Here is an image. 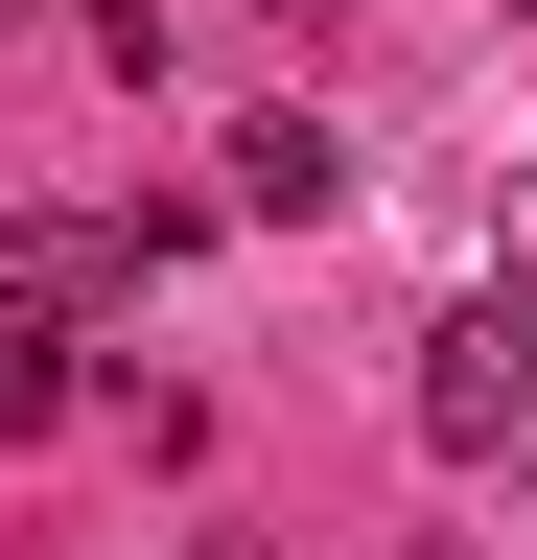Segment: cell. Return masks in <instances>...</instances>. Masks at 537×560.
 <instances>
[{"instance_id": "1", "label": "cell", "mask_w": 537, "mask_h": 560, "mask_svg": "<svg viewBox=\"0 0 537 560\" xmlns=\"http://www.w3.org/2000/svg\"><path fill=\"white\" fill-rule=\"evenodd\" d=\"M187 210H141V234H94V210H0V327H94L117 280H164Z\"/></svg>"}, {"instance_id": "2", "label": "cell", "mask_w": 537, "mask_h": 560, "mask_svg": "<svg viewBox=\"0 0 537 560\" xmlns=\"http://www.w3.org/2000/svg\"><path fill=\"white\" fill-rule=\"evenodd\" d=\"M514 420H537V327L514 304H444L421 327V444L444 467H514Z\"/></svg>"}, {"instance_id": "3", "label": "cell", "mask_w": 537, "mask_h": 560, "mask_svg": "<svg viewBox=\"0 0 537 560\" xmlns=\"http://www.w3.org/2000/svg\"><path fill=\"white\" fill-rule=\"evenodd\" d=\"M234 210H257V234L351 210V140H327V117H234Z\"/></svg>"}, {"instance_id": "4", "label": "cell", "mask_w": 537, "mask_h": 560, "mask_svg": "<svg viewBox=\"0 0 537 560\" xmlns=\"http://www.w3.org/2000/svg\"><path fill=\"white\" fill-rule=\"evenodd\" d=\"M71 397H94V350H71V327H0V420H24V444H47Z\"/></svg>"}, {"instance_id": "5", "label": "cell", "mask_w": 537, "mask_h": 560, "mask_svg": "<svg viewBox=\"0 0 537 560\" xmlns=\"http://www.w3.org/2000/svg\"><path fill=\"white\" fill-rule=\"evenodd\" d=\"M211 560H281V537H211Z\"/></svg>"}]
</instances>
